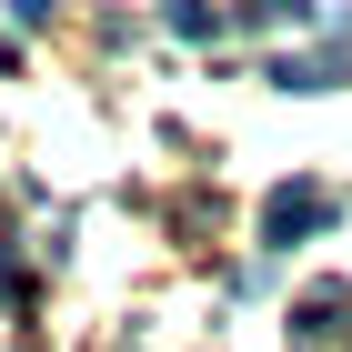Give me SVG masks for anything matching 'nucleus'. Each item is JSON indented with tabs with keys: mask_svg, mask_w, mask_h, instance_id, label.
Here are the masks:
<instances>
[{
	"mask_svg": "<svg viewBox=\"0 0 352 352\" xmlns=\"http://www.w3.org/2000/svg\"><path fill=\"white\" fill-rule=\"evenodd\" d=\"M322 221H332L322 191H272L262 201V242H302V232H322Z\"/></svg>",
	"mask_w": 352,
	"mask_h": 352,
	"instance_id": "f257e3e1",
	"label": "nucleus"
},
{
	"mask_svg": "<svg viewBox=\"0 0 352 352\" xmlns=\"http://www.w3.org/2000/svg\"><path fill=\"white\" fill-rule=\"evenodd\" d=\"M332 322H342V282H312V292H302V312H292V332H302V342H322Z\"/></svg>",
	"mask_w": 352,
	"mask_h": 352,
	"instance_id": "f03ea898",
	"label": "nucleus"
},
{
	"mask_svg": "<svg viewBox=\"0 0 352 352\" xmlns=\"http://www.w3.org/2000/svg\"><path fill=\"white\" fill-rule=\"evenodd\" d=\"M171 30H182V41H212V30H221V10H201V0H182V10H171Z\"/></svg>",
	"mask_w": 352,
	"mask_h": 352,
	"instance_id": "7ed1b4c3",
	"label": "nucleus"
}]
</instances>
